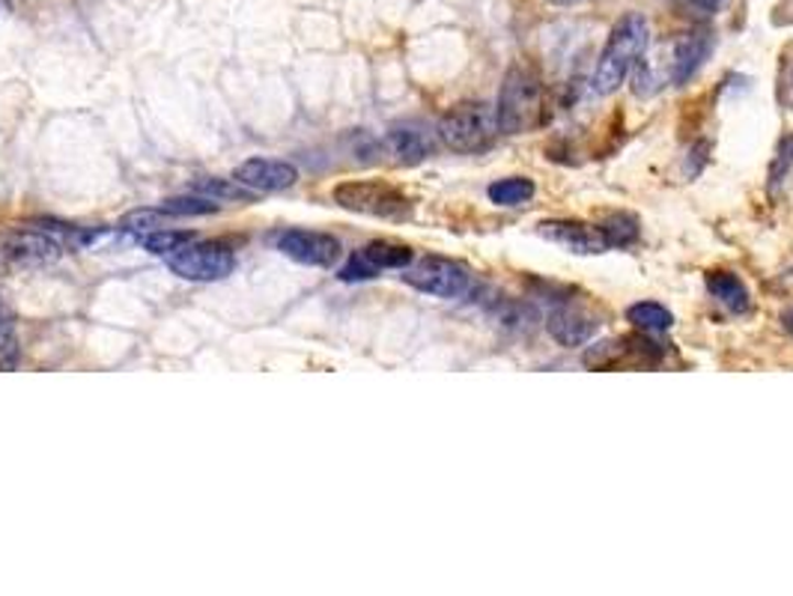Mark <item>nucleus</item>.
I'll use <instances>...</instances> for the list:
<instances>
[{
  "mask_svg": "<svg viewBox=\"0 0 793 596\" xmlns=\"http://www.w3.org/2000/svg\"><path fill=\"white\" fill-rule=\"evenodd\" d=\"M650 27L648 19L639 12H627L624 19L612 27L603 54H599L597 69H594V93L608 96L627 81V75L641 63V54L648 48Z\"/></svg>",
  "mask_w": 793,
  "mask_h": 596,
  "instance_id": "obj_1",
  "label": "nucleus"
},
{
  "mask_svg": "<svg viewBox=\"0 0 793 596\" xmlns=\"http://www.w3.org/2000/svg\"><path fill=\"white\" fill-rule=\"evenodd\" d=\"M498 134V113L486 102H460L439 120V137L453 153H481Z\"/></svg>",
  "mask_w": 793,
  "mask_h": 596,
  "instance_id": "obj_2",
  "label": "nucleus"
},
{
  "mask_svg": "<svg viewBox=\"0 0 793 596\" xmlns=\"http://www.w3.org/2000/svg\"><path fill=\"white\" fill-rule=\"evenodd\" d=\"M334 203L346 212L382 218V221H406L412 218V200L400 188L388 183H371V179H352L334 188Z\"/></svg>",
  "mask_w": 793,
  "mask_h": 596,
  "instance_id": "obj_3",
  "label": "nucleus"
},
{
  "mask_svg": "<svg viewBox=\"0 0 793 596\" xmlns=\"http://www.w3.org/2000/svg\"><path fill=\"white\" fill-rule=\"evenodd\" d=\"M540 108H543V96H540V84L528 69L514 66L505 75L502 84V96H498V129L507 134H522L540 120Z\"/></svg>",
  "mask_w": 793,
  "mask_h": 596,
  "instance_id": "obj_4",
  "label": "nucleus"
},
{
  "mask_svg": "<svg viewBox=\"0 0 793 596\" xmlns=\"http://www.w3.org/2000/svg\"><path fill=\"white\" fill-rule=\"evenodd\" d=\"M167 268L176 278L195 280V284H212L233 275L236 268V251L224 242H188L176 254L165 257Z\"/></svg>",
  "mask_w": 793,
  "mask_h": 596,
  "instance_id": "obj_5",
  "label": "nucleus"
},
{
  "mask_svg": "<svg viewBox=\"0 0 793 596\" xmlns=\"http://www.w3.org/2000/svg\"><path fill=\"white\" fill-rule=\"evenodd\" d=\"M403 280L418 293L436 298H460L472 287V275L463 263L448 257H423L412 266H406Z\"/></svg>",
  "mask_w": 793,
  "mask_h": 596,
  "instance_id": "obj_6",
  "label": "nucleus"
},
{
  "mask_svg": "<svg viewBox=\"0 0 793 596\" xmlns=\"http://www.w3.org/2000/svg\"><path fill=\"white\" fill-rule=\"evenodd\" d=\"M278 251L284 257L301 263V266L331 268L340 260V254H343V245L331 233L293 227V230H284L278 236Z\"/></svg>",
  "mask_w": 793,
  "mask_h": 596,
  "instance_id": "obj_7",
  "label": "nucleus"
},
{
  "mask_svg": "<svg viewBox=\"0 0 793 596\" xmlns=\"http://www.w3.org/2000/svg\"><path fill=\"white\" fill-rule=\"evenodd\" d=\"M63 245L45 230H15L0 239V257L15 266H48L57 263Z\"/></svg>",
  "mask_w": 793,
  "mask_h": 596,
  "instance_id": "obj_8",
  "label": "nucleus"
},
{
  "mask_svg": "<svg viewBox=\"0 0 793 596\" xmlns=\"http://www.w3.org/2000/svg\"><path fill=\"white\" fill-rule=\"evenodd\" d=\"M233 179L257 195H266V191H287L296 186L299 170L284 158H247L233 170Z\"/></svg>",
  "mask_w": 793,
  "mask_h": 596,
  "instance_id": "obj_9",
  "label": "nucleus"
},
{
  "mask_svg": "<svg viewBox=\"0 0 793 596\" xmlns=\"http://www.w3.org/2000/svg\"><path fill=\"white\" fill-rule=\"evenodd\" d=\"M537 233L555 245L566 247L570 254H603L606 251V239L599 233V227L579 224V221H543L537 227Z\"/></svg>",
  "mask_w": 793,
  "mask_h": 596,
  "instance_id": "obj_10",
  "label": "nucleus"
},
{
  "mask_svg": "<svg viewBox=\"0 0 793 596\" xmlns=\"http://www.w3.org/2000/svg\"><path fill=\"white\" fill-rule=\"evenodd\" d=\"M597 331V317H591L587 310L576 308V305H558L552 313H549V334L566 346V350H576L582 343L591 340V334Z\"/></svg>",
  "mask_w": 793,
  "mask_h": 596,
  "instance_id": "obj_11",
  "label": "nucleus"
},
{
  "mask_svg": "<svg viewBox=\"0 0 793 596\" xmlns=\"http://www.w3.org/2000/svg\"><path fill=\"white\" fill-rule=\"evenodd\" d=\"M671 54V84H686L698 73L704 57L711 54V40L704 33H683L669 42Z\"/></svg>",
  "mask_w": 793,
  "mask_h": 596,
  "instance_id": "obj_12",
  "label": "nucleus"
},
{
  "mask_svg": "<svg viewBox=\"0 0 793 596\" xmlns=\"http://www.w3.org/2000/svg\"><path fill=\"white\" fill-rule=\"evenodd\" d=\"M388 146H392V153L406 162V165H418L423 162L427 155L433 153V141H430V134L418 129V125H394L392 132H388Z\"/></svg>",
  "mask_w": 793,
  "mask_h": 596,
  "instance_id": "obj_13",
  "label": "nucleus"
},
{
  "mask_svg": "<svg viewBox=\"0 0 793 596\" xmlns=\"http://www.w3.org/2000/svg\"><path fill=\"white\" fill-rule=\"evenodd\" d=\"M707 289H711V296L716 298V301H722L731 313H746L749 305H752L746 284H742L737 275H731V272H713L711 278H707Z\"/></svg>",
  "mask_w": 793,
  "mask_h": 596,
  "instance_id": "obj_14",
  "label": "nucleus"
},
{
  "mask_svg": "<svg viewBox=\"0 0 793 596\" xmlns=\"http://www.w3.org/2000/svg\"><path fill=\"white\" fill-rule=\"evenodd\" d=\"M359 254L367 260L376 272H382V268H406L415 263L412 247L400 245V242H388V239L371 242L367 247H361Z\"/></svg>",
  "mask_w": 793,
  "mask_h": 596,
  "instance_id": "obj_15",
  "label": "nucleus"
},
{
  "mask_svg": "<svg viewBox=\"0 0 793 596\" xmlns=\"http://www.w3.org/2000/svg\"><path fill=\"white\" fill-rule=\"evenodd\" d=\"M191 191L195 195H203L209 200H242V203H251L257 191L251 188L239 186L236 179H218V176H207V179H195L191 183Z\"/></svg>",
  "mask_w": 793,
  "mask_h": 596,
  "instance_id": "obj_16",
  "label": "nucleus"
},
{
  "mask_svg": "<svg viewBox=\"0 0 793 596\" xmlns=\"http://www.w3.org/2000/svg\"><path fill=\"white\" fill-rule=\"evenodd\" d=\"M627 319L636 325L639 331H650V334H660V331H669L674 325V317H671L669 308H662L657 301H639L627 310Z\"/></svg>",
  "mask_w": 793,
  "mask_h": 596,
  "instance_id": "obj_17",
  "label": "nucleus"
},
{
  "mask_svg": "<svg viewBox=\"0 0 793 596\" xmlns=\"http://www.w3.org/2000/svg\"><path fill=\"white\" fill-rule=\"evenodd\" d=\"M535 197V183L526 176H510V179H498L489 186V200L495 206H522Z\"/></svg>",
  "mask_w": 793,
  "mask_h": 596,
  "instance_id": "obj_18",
  "label": "nucleus"
},
{
  "mask_svg": "<svg viewBox=\"0 0 793 596\" xmlns=\"http://www.w3.org/2000/svg\"><path fill=\"white\" fill-rule=\"evenodd\" d=\"M599 233H603L608 247H627L639 239V221L627 212H615L599 224Z\"/></svg>",
  "mask_w": 793,
  "mask_h": 596,
  "instance_id": "obj_19",
  "label": "nucleus"
},
{
  "mask_svg": "<svg viewBox=\"0 0 793 596\" xmlns=\"http://www.w3.org/2000/svg\"><path fill=\"white\" fill-rule=\"evenodd\" d=\"M195 239V233H188V230H153V233L141 236V245H144V251L155 254V257H170V254H176L179 247H186Z\"/></svg>",
  "mask_w": 793,
  "mask_h": 596,
  "instance_id": "obj_20",
  "label": "nucleus"
},
{
  "mask_svg": "<svg viewBox=\"0 0 793 596\" xmlns=\"http://www.w3.org/2000/svg\"><path fill=\"white\" fill-rule=\"evenodd\" d=\"M162 216H174V218H188V216H216L218 212V200H209V197H170L165 203L158 206Z\"/></svg>",
  "mask_w": 793,
  "mask_h": 596,
  "instance_id": "obj_21",
  "label": "nucleus"
},
{
  "mask_svg": "<svg viewBox=\"0 0 793 596\" xmlns=\"http://www.w3.org/2000/svg\"><path fill=\"white\" fill-rule=\"evenodd\" d=\"M791 167H793V134L791 137H784L782 144H779L773 165H770V188H773V191H779V186L784 183V176L791 174Z\"/></svg>",
  "mask_w": 793,
  "mask_h": 596,
  "instance_id": "obj_22",
  "label": "nucleus"
},
{
  "mask_svg": "<svg viewBox=\"0 0 793 596\" xmlns=\"http://www.w3.org/2000/svg\"><path fill=\"white\" fill-rule=\"evenodd\" d=\"M158 218H162L158 209H137V212H129V216L120 221V230H125V233H137V236H146V233H153L155 227H158Z\"/></svg>",
  "mask_w": 793,
  "mask_h": 596,
  "instance_id": "obj_23",
  "label": "nucleus"
},
{
  "mask_svg": "<svg viewBox=\"0 0 793 596\" xmlns=\"http://www.w3.org/2000/svg\"><path fill=\"white\" fill-rule=\"evenodd\" d=\"M376 275H379V272H376L367 260L361 257V254H355L346 266L340 268V280H371L376 278Z\"/></svg>",
  "mask_w": 793,
  "mask_h": 596,
  "instance_id": "obj_24",
  "label": "nucleus"
},
{
  "mask_svg": "<svg viewBox=\"0 0 793 596\" xmlns=\"http://www.w3.org/2000/svg\"><path fill=\"white\" fill-rule=\"evenodd\" d=\"M12 355L15 358V350H12V319L7 310L0 308V355Z\"/></svg>",
  "mask_w": 793,
  "mask_h": 596,
  "instance_id": "obj_25",
  "label": "nucleus"
},
{
  "mask_svg": "<svg viewBox=\"0 0 793 596\" xmlns=\"http://www.w3.org/2000/svg\"><path fill=\"white\" fill-rule=\"evenodd\" d=\"M686 7H690L695 15H713V12L722 7V0H686Z\"/></svg>",
  "mask_w": 793,
  "mask_h": 596,
  "instance_id": "obj_26",
  "label": "nucleus"
},
{
  "mask_svg": "<svg viewBox=\"0 0 793 596\" xmlns=\"http://www.w3.org/2000/svg\"><path fill=\"white\" fill-rule=\"evenodd\" d=\"M549 3H558V7H573V3H587V0H549Z\"/></svg>",
  "mask_w": 793,
  "mask_h": 596,
  "instance_id": "obj_27",
  "label": "nucleus"
},
{
  "mask_svg": "<svg viewBox=\"0 0 793 596\" xmlns=\"http://www.w3.org/2000/svg\"><path fill=\"white\" fill-rule=\"evenodd\" d=\"M784 325H788V331L793 334V310H788V313H784Z\"/></svg>",
  "mask_w": 793,
  "mask_h": 596,
  "instance_id": "obj_28",
  "label": "nucleus"
},
{
  "mask_svg": "<svg viewBox=\"0 0 793 596\" xmlns=\"http://www.w3.org/2000/svg\"><path fill=\"white\" fill-rule=\"evenodd\" d=\"M0 10H7V0H0Z\"/></svg>",
  "mask_w": 793,
  "mask_h": 596,
  "instance_id": "obj_29",
  "label": "nucleus"
}]
</instances>
